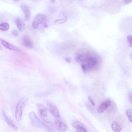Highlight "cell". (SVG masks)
Instances as JSON below:
<instances>
[{"label":"cell","instance_id":"6da1fadb","mask_svg":"<svg viewBox=\"0 0 132 132\" xmlns=\"http://www.w3.org/2000/svg\"><path fill=\"white\" fill-rule=\"evenodd\" d=\"M28 98L24 97L18 102L16 105L15 111V117L16 120L20 121L21 119L23 110L27 104Z\"/></svg>","mask_w":132,"mask_h":132},{"label":"cell","instance_id":"7a4b0ae2","mask_svg":"<svg viewBox=\"0 0 132 132\" xmlns=\"http://www.w3.org/2000/svg\"><path fill=\"white\" fill-rule=\"evenodd\" d=\"M90 51L85 48L79 49L77 52L75 56V60L78 63L81 64L86 62L91 54Z\"/></svg>","mask_w":132,"mask_h":132},{"label":"cell","instance_id":"3957f363","mask_svg":"<svg viewBox=\"0 0 132 132\" xmlns=\"http://www.w3.org/2000/svg\"><path fill=\"white\" fill-rule=\"evenodd\" d=\"M47 18L45 15L39 13L35 16L32 22V25L34 29H37L39 25L47 22Z\"/></svg>","mask_w":132,"mask_h":132},{"label":"cell","instance_id":"277c9868","mask_svg":"<svg viewBox=\"0 0 132 132\" xmlns=\"http://www.w3.org/2000/svg\"><path fill=\"white\" fill-rule=\"evenodd\" d=\"M29 117L32 125L37 128H40L42 127V123L40 120L37 117L35 113L32 111L30 112Z\"/></svg>","mask_w":132,"mask_h":132},{"label":"cell","instance_id":"5b68a950","mask_svg":"<svg viewBox=\"0 0 132 132\" xmlns=\"http://www.w3.org/2000/svg\"><path fill=\"white\" fill-rule=\"evenodd\" d=\"M91 54L86 62L83 63L86 64L90 70L96 67V65L98 63V60L97 57L94 55H92Z\"/></svg>","mask_w":132,"mask_h":132},{"label":"cell","instance_id":"8992f818","mask_svg":"<svg viewBox=\"0 0 132 132\" xmlns=\"http://www.w3.org/2000/svg\"><path fill=\"white\" fill-rule=\"evenodd\" d=\"M22 43L25 47L29 49L32 48L34 44L30 37L27 35H23L21 38Z\"/></svg>","mask_w":132,"mask_h":132},{"label":"cell","instance_id":"52a82bcc","mask_svg":"<svg viewBox=\"0 0 132 132\" xmlns=\"http://www.w3.org/2000/svg\"><path fill=\"white\" fill-rule=\"evenodd\" d=\"M111 104V101L110 100L107 99L102 102L98 107L97 111L100 113H101L104 111Z\"/></svg>","mask_w":132,"mask_h":132},{"label":"cell","instance_id":"ba28073f","mask_svg":"<svg viewBox=\"0 0 132 132\" xmlns=\"http://www.w3.org/2000/svg\"><path fill=\"white\" fill-rule=\"evenodd\" d=\"M47 106L48 110L53 116L56 118L60 117L59 113L56 106L49 102L47 103Z\"/></svg>","mask_w":132,"mask_h":132},{"label":"cell","instance_id":"9c48e42d","mask_svg":"<svg viewBox=\"0 0 132 132\" xmlns=\"http://www.w3.org/2000/svg\"><path fill=\"white\" fill-rule=\"evenodd\" d=\"M54 127L57 130L64 131L67 129V125L63 122L58 120H55L54 122Z\"/></svg>","mask_w":132,"mask_h":132},{"label":"cell","instance_id":"30bf717a","mask_svg":"<svg viewBox=\"0 0 132 132\" xmlns=\"http://www.w3.org/2000/svg\"><path fill=\"white\" fill-rule=\"evenodd\" d=\"M21 8L24 14V19L27 21H29L31 16V12L29 7L26 5L23 4L21 6Z\"/></svg>","mask_w":132,"mask_h":132},{"label":"cell","instance_id":"8fae6325","mask_svg":"<svg viewBox=\"0 0 132 132\" xmlns=\"http://www.w3.org/2000/svg\"><path fill=\"white\" fill-rule=\"evenodd\" d=\"M2 115L6 122L10 127L16 130L18 129V127L14 124L11 119L8 117L4 111H3Z\"/></svg>","mask_w":132,"mask_h":132},{"label":"cell","instance_id":"7c38bea8","mask_svg":"<svg viewBox=\"0 0 132 132\" xmlns=\"http://www.w3.org/2000/svg\"><path fill=\"white\" fill-rule=\"evenodd\" d=\"M37 108L39 113L42 118H44L47 116V110L43 105L39 104L37 105Z\"/></svg>","mask_w":132,"mask_h":132},{"label":"cell","instance_id":"4fadbf2b","mask_svg":"<svg viewBox=\"0 0 132 132\" xmlns=\"http://www.w3.org/2000/svg\"><path fill=\"white\" fill-rule=\"evenodd\" d=\"M15 22L20 32H22L24 30L25 24L20 18L16 17L15 19Z\"/></svg>","mask_w":132,"mask_h":132},{"label":"cell","instance_id":"5bb4252c","mask_svg":"<svg viewBox=\"0 0 132 132\" xmlns=\"http://www.w3.org/2000/svg\"><path fill=\"white\" fill-rule=\"evenodd\" d=\"M0 40L2 44L6 48L15 51H18L19 50V49L16 47L9 42L1 39H0Z\"/></svg>","mask_w":132,"mask_h":132},{"label":"cell","instance_id":"9a60e30c","mask_svg":"<svg viewBox=\"0 0 132 132\" xmlns=\"http://www.w3.org/2000/svg\"><path fill=\"white\" fill-rule=\"evenodd\" d=\"M43 123L46 129L48 131L53 132L54 131V127L50 122L44 120L43 121Z\"/></svg>","mask_w":132,"mask_h":132},{"label":"cell","instance_id":"2e32d148","mask_svg":"<svg viewBox=\"0 0 132 132\" xmlns=\"http://www.w3.org/2000/svg\"><path fill=\"white\" fill-rule=\"evenodd\" d=\"M111 127L112 130L116 132H120L122 129L121 125L116 122H113L112 124Z\"/></svg>","mask_w":132,"mask_h":132},{"label":"cell","instance_id":"e0dca14e","mask_svg":"<svg viewBox=\"0 0 132 132\" xmlns=\"http://www.w3.org/2000/svg\"><path fill=\"white\" fill-rule=\"evenodd\" d=\"M9 24L7 22L2 23L0 25V29L2 31H7L9 29Z\"/></svg>","mask_w":132,"mask_h":132},{"label":"cell","instance_id":"ac0fdd59","mask_svg":"<svg viewBox=\"0 0 132 132\" xmlns=\"http://www.w3.org/2000/svg\"><path fill=\"white\" fill-rule=\"evenodd\" d=\"M71 125L76 129L80 127L83 126V125L81 123L77 120H73L72 122Z\"/></svg>","mask_w":132,"mask_h":132},{"label":"cell","instance_id":"d6986e66","mask_svg":"<svg viewBox=\"0 0 132 132\" xmlns=\"http://www.w3.org/2000/svg\"><path fill=\"white\" fill-rule=\"evenodd\" d=\"M126 114L129 121L132 123V109L130 108L127 110Z\"/></svg>","mask_w":132,"mask_h":132},{"label":"cell","instance_id":"ffe728a7","mask_svg":"<svg viewBox=\"0 0 132 132\" xmlns=\"http://www.w3.org/2000/svg\"><path fill=\"white\" fill-rule=\"evenodd\" d=\"M67 20V18L55 20L54 22V23L55 24H60L65 22Z\"/></svg>","mask_w":132,"mask_h":132},{"label":"cell","instance_id":"44dd1931","mask_svg":"<svg viewBox=\"0 0 132 132\" xmlns=\"http://www.w3.org/2000/svg\"><path fill=\"white\" fill-rule=\"evenodd\" d=\"M127 39L129 46L131 47L132 46V35H128L127 37Z\"/></svg>","mask_w":132,"mask_h":132},{"label":"cell","instance_id":"7402d4cb","mask_svg":"<svg viewBox=\"0 0 132 132\" xmlns=\"http://www.w3.org/2000/svg\"><path fill=\"white\" fill-rule=\"evenodd\" d=\"M77 132H87L83 127H80L77 129Z\"/></svg>","mask_w":132,"mask_h":132},{"label":"cell","instance_id":"603a6c76","mask_svg":"<svg viewBox=\"0 0 132 132\" xmlns=\"http://www.w3.org/2000/svg\"><path fill=\"white\" fill-rule=\"evenodd\" d=\"M88 98L91 104L93 106H94L95 105V103L92 98L90 96H88Z\"/></svg>","mask_w":132,"mask_h":132},{"label":"cell","instance_id":"cb8c5ba5","mask_svg":"<svg viewBox=\"0 0 132 132\" xmlns=\"http://www.w3.org/2000/svg\"><path fill=\"white\" fill-rule=\"evenodd\" d=\"M12 35L14 36H17L18 35V32L15 29H14L12 31Z\"/></svg>","mask_w":132,"mask_h":132},{"label":"cell","instance_id":"d4e9b609","mask_svg":"<svg viewBox=\"0 0 132 132\" xmlns=\"http://www.w3.org/2000/svg\"><path fill=\"white\" fill-rule=\"evenodd\" d=\"M64 60L65 61L69 63H70L71 62V60L70 58L68 57H67L64 58Z\"/></svg>","mask_w":132,"mask_h":132},{"label":"cell","instance_id":"484cf974","mask_svg":"<svg viewBox=\"0 0 132 132\" xmlns=\"http://www.w3.org/2000/svg\"><path fill=\"white\" fill-rule=\"evenodd\" d=\"M129 100L130 102L132 103V92H131L129 95Z\"/></svg>","mask_w":132,"mask_h":132},{"label":"cell","instance_id":"4316f807","mask_svg":"<svg viewBox=\"0 0 132 132\" xmlns=\"http://www.w3.org/2000/svg\"><path fill=\"white\" fill-rule=\"evenodd\" d=\"M132 2V1L125 0L124 1V3L125 4H128Z\"/></svg>","mask_w":132,"mask_h":132},{"label":"cell","instance_id":"83f0119b","mask_svg":"<svg viewBox=\"0 0 132 132\" xmlns=\"http://www.w3.org/2000/svg\"><path fill=\"white\" fill-rule=\"evenodd\" d=\"M43 26L44 27L46 28L48 27V25L47 22H46L43 25Z\"/></svg>","mask_w":132,"mask_h":132},{"label":"cell","instance_id":"f1b7e54d","mask_svg":"<svg viewBox=\"0 0 132 132\" xmlns=\"http://www.w3.org/2000/svg\"><path fill=\"white\" fill-rule=\"evenodd\" d=\"M55 1L54 0H52L51 1V2L52 3H54L55 2Z\"/></svg>","mask_w":132,"mask_h":132},{"label":"cell","instance_id":"f546056e","mask_svg":"<svg viewBox=\"0 0 132 132\" xmlns=\"http://www.w3.org/2000/svg\"><path fill=\"white\" fill-rule=\"evenodd\" d=\"M13 1H15V2H17V1H18L19 0H13Z\"/></svg>","mask_w":132,"mask_h":132},{"label":"cell","instance_id":"4dcf8cb0","mask_svg":"<svg viewBox=\"0 0 132 132\" xmlns=\"http://www.w3.org/2000/svg\"><path fill=\"white\" fill-rule=\"evenodd\" d=\"M131 59H132V52L131 54Z\"/></svg>","mask_w":132,"mask_h":132},{"label":"cell","instance_id":"1f68e13d","mask_svg":"<svg viewBox=\"0 0 132 132\" xmlns=\"http://www.w3.org/2000/svg\"></svg>","mask_w":132,"mask_h":132}]
</instances>
